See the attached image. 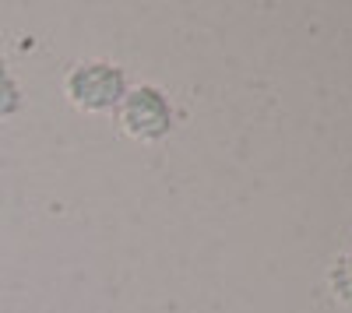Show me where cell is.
Masks as SVG:
<instances>
[{"label":"cell","instance_id":"obj_1","mask_svg":"<svg viewBox=\"0 0 352 313\" xmlns=\"http://www.w3.org/2000/svg\"><path fill=\"white\" fill-rule=\"evenodd\" d=\"M127 89H131L127 71L120 64H113V60H102V56L78 60L64 74V99L78 113H88V117L116 113V106H120L124 95H127Z\"/></svg>","mask_w":352,"mask_h":313},{"label":"cell","instance_id":"obj_2","mask_svg":"<svg viewBox=\"0 0 352 313\" xmlns=\"http://www.w3.org/2000/svg\"><path fill=\"white\" fill-rule=\"evenodd\" d=\"M113 117L124 137L138 141V145H159L176 127V106L166 95V89L144 81V84H131Z\"/></svg>","mask_w":352,"mask_h":313},{"label":"cell","instance_id":"obj_3","mask_svg":"<svg viewBox=\"0 0 352 313\" xmlns=\"http://www.w3.org/2000/svg\"><path fill=\"white\" fill-rule=\"evenodd\" d=\"M324 281H328L331 299H335L338 306H349V310H352V250L338 253V257L331 261Z\"/></svg>","mask_w":352,"mask_h":313},{"label":"cell","instance_id":"obj_4","mask_svg":"<svg viewBox=\"0 0 352 313\" xmlns=\"http://www.w3.org/2000/svg\"><path fill=\"white\" fill-rule=\"evenodd\" d=\"M21 106H25V89H21L18 74L11 71V64L0 56V120L18 117Z\"/></svg>","mask_w":352,"mask_h":313}]
</instances>
